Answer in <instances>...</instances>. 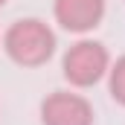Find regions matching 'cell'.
Returning <instances> with one entry per match:
<instances>
[{
    "mask_svg": "<svg viewBox=\"0 0 125 125\" xmlns=\"http://www.w3.org/2000/svg\"><path fill=\"white\" fill-rule=\"evenodd\" d=\"M0 47L9 55V61H15L18 67H26V70H35V67H44L55 55L58 38L47 21L21 18L6 26V32L0 35Z\"/></svg>",
    "mask_w": 125,
    "mask_h": 125,
    "instance_id": "cell-1",
    "label": "cell"
},
{
    "mask_svg": "<svg viewBox=\"0 0 125 125\" xmlns=\"http://www.w3.org/2000/svg\"><path fill=\"white\" fill-rule=\"evenodd\" d=\"M111 52L102 41L93 38H79L76 44H70L61 55V76L73 90H87L99 82H105L108 67H111Z\"/></svg>",
    "mask_w": 125,
    "mask_h": 125,
    "instance_id": "cell-2",
    "label": "cell"
},
{
    "mask_svg": "<svg viewBox=\"0 0 125 125\" xmlns=\"http://www.w3.org/2000/svg\"><path fill=\"white\" fill-rule=\"evenodd\" d=\"M41 125H93L96 111L90 99L76 90H52L38 105Z\"/></svg>",
    "mask_w": 125,
    "mask_h": 125,
    "instance_id": "cell-3",
    "label": "cell"
},
{
    "mask_svg": "<svg viewBox=\"0 0 125 125\" xmlns=\"http://www.w3.org/2000/svg\"><path fill=\"white\" fill-rule=\"evenodd\" d=\"M105 0H52V21L70 35H90L105 21Z\"/></svg>",
    "mask_w": 125,
    "mask_h": 125,
    "instance_id": "cell-4",
    "label": "cell"
},
{
    "mask_svg": "<svg viewBox=\"0 0 125 125\" xmlns=\"http://www.w3.org/2000/svg\"><path fill=\"white\" fill-rule=\"evenodd\" d=\"M105 82H108V93H111V99H114L119 108H125V55H119V58L111 61Z\"/></svg>",
    "mask_w": 125,
    "mask_h": 125,
    "instance_id": "cell-5",
    "label": "cell"
},
{
    "mask_svg": "<svg viewBox=\"0 0 125 125\" xmlns=\"http://www.w3.org/2000/svg\"><path fill=\"white\" fill-rule=\"evenodd\" d=\"M3 6H6V0H0V9H3Z\"/></svg>",
    "mask_w": 125,
    "mask_h": 125,
    "instance_id": "cell-6",
    "label": "cell"
}]
</instances>
